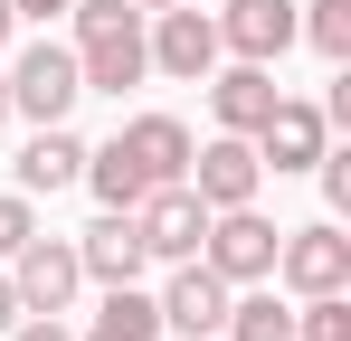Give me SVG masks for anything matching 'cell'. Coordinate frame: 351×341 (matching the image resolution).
<instances>
[{
	"mask_svg": "<svg viewBox=\"0 0 351 341\" xmlns=\"http://www.w3.org/2000/svg\"><path fill=\"white\" fill-rule=\"evenodd\" d=\"M199 86H209V123H219V133H256V123L276 114V95H285L276 66H247V57H219Z\"/></svg>",
	"mask_w": 351,
	"mask_h": 341,
	"instance_id": "obj_12",
	"label": "cell"
},
{
	"mask_svg": "<svg viewBox=\"0 0 351 341\" xmlns=\"http://www.w3.org/2000/svg\"><path fill=\"white\" fill-rule=\"evenodd\" d=\"M114 142L133 152V170H143L152 190H162V180H190V152H199L180 114H133V123H114Z\"/></svg>",
	"mask_w": 351,
	"mask_h": 341,
	"instance_id": "obj_14",
	"label": "cell"
},
{
	"mask_svg": "<svg viewBox=\"0 0 351 341\" xmlns=\"http://www.w3.org/2000/svg\"><path fill=\"white\" fill-rule=\"evenodd\" d=\"M247 142H256V162L276 170V180H294V170H313V162H323L332 123H323V105H313V95H276V114H266Z\"/></svg>",
	"mask_w": 351,
	"mask_h": 341,
	"instance_id": "obj_9",
	"label": "cell"
},
{
	"mask_svg": "<svg viewBox=\"0 0 351 341\" xmlns=\"http://www.w3.org/2000/svg\"><path fill=\"white\" fill-rule=\"evenodd\" d=\"M294 341H351V294H304L294 303Z\"/></svg>",
	"mask_w": 351,
	"mask_h": 341,
	"instance_id": "obj_19",
	"label": "cell"
},
{
	"mask_svg": "<svg viewBox=\"0 0 351 341\" xmlns=\"http://www.w3.org/2000/svg\"><path fill=\"white\" fill-rule=\"evenodd\" d=\"M76 266H86V284H143V237H133V209H105V218L76 237Z\"/></svg>",
	"mask_w": 351,
	"mask_h": 341,
	"instance_id": "obj_15",
	"label": "cell"
},
{
	"mask_svg": "<svg viewBox=\"0 0 351 341\" xmlns=\"http://www.w3.org/2000/svg\"><path fill=\"white\" fill-rule=\"evenodd\" d=\"M29 237H38V199H29V190H0V266H10Z\"/></svg>",
	"mask_w": 351,
	"mask_h": 341,
	"instance_id": "obj_20",
	"label": "cell"
},
{
	"mask_svg": "<svg viewBox=\"0 0 351 341\" xmlns=\"http://www.w3.org/2000/svg\"><path fill=\"white\" fill-rule=\"evenodd\" d=\"M0 123H10V66H0Z\"/></svg>",
	"mask_w": 351,
	"mask_h": 341,
	"instance_id": "obj_26",
	"label": "cell"
},
{
	"mask_svg": "<svg viewBox=\"0 0 351 341\" xmlns=\"http://www.w3.org/2000/svg\"><path fill=\"white\" fill-rule=\"evenodd\" d=\"M313 180H323V218H351V152H342V142H323Z\"/></svg>",
	"mask_w": 351,
	"mask_h": 341,
	"instance_id": "obj_21",
	"label": "cell"
},
{
	"mask_svg": "<svg viewBox=\"0 0 351 341\" xmlns=\"http://www.w3.org/2000/svg\"><path fill=\"white\" fill-rule=\"evenodd\" d=\"M228 294L237 284L209 266V256H180L171 275H162V332H180V341H219V323H228Z\"/></svg>",
	"mask_w": 351,
	"mask_h": 341,
	"instance_id": "obj_7",
	"label": "cell"
},
{
	"mask_svg": "<svg viewBox=\"0 0 351 341\" xmlns=\"http://www.w3.org/2000/svg\"><path fill=\"white\" fill-rule=\"evenodd\" d=\"M133 237H143V256H152V266H180V256H199V237H209V209H199V190H190V180H162V190H143V199H133Z\"/></svg>",
	"mask_w": 351,
	"mask_h": 341,
	"instance_id": "obj_5",
	"label": "cell"
},
{
	"mask_svg": "<svg viewBox=\"0 0 351 341\" xmlns=\"http://www.w3.org/2000/svg\"><path fill=\"white\" fill-rule=\"evenodd\" d=\"M190 190H199V209H247V199L266 190L256 142H247V133H209V142L190 152Z\"/></svg>",
	"mask_w": 351,
	"mask_h": 341,
	"instance_id": "obj_10",
	"label": "cell"
},
{
	"mask_svg": "<svg viewBox=\"0 0 351 341\" xmlns=\"http://www.w3.org/2000/svg\"><path fill=\"white\" fill-rule=\"evenodd\" d=\"M76 170H86V133H66V123H38V133L19 142V162H10V190H29V199H58V190H76Z\"/></svg>",
	"mask_w": 351,
	"mask_h": 341,
	"instance_id": "obj_13",
	"label": "cell"
},
{
	"mask_svg": "<svg viewBox=\"0 0 351 341\" xmlns=\"http://www.w3.org/2000/svg\"><path fill=\"white\" fill-rule=\"evenodd\" d=\"M19 323V294H10V266H0V332Z\"/></svg>",
	"mask_w": 351,
	"mask_h": 341,
	"instance_id": "obj_24",
	"label": "cell"
},
{
	"mask_svg": "<svg viewBox=\"0 0 351 341\" xmlns=\"http://www.w3.org/2000/svg\"><path fill=\"white\" fill-rule=\"evenodd\" d=\"M266 284H285L294 303H304V294H351V237H342V218L285 227V237H276V275H266Z\"/></svg>",
	"mask_w": 351,
	"mask_h": 341,
	"instance_id": "obj_2",
	"label": "cell"
},
{
	"mask_svg": "<svg viewBox=\"0 0 351 341\" xmlns=\"http://www.w3.org/2000/svg\"><path fill=\"white\" fill-rule=\"evenodd\" d=\"M66 29H76L66 48H76L86 95H123V86L152 76V57H143V10H133V0H76Z\"/></svg>",
	"mask_w": 351,
	"mask_h": 341,
	"instance_id": "obj_1",
	"label": "cell"
},
{
	"mask_svg": "<svg viewBox=\"0 0 351 341\" xmlns=\"http://www.w3.org/2000/svg\"><path fill=\"white\" fill-rule=\"evenodd\" d=\"M0 341H76V332H66V313H19Z\"/></svg>",
	"mask_w": 351,
	"mask_h": 341,
	"instance_id": "obj_22",
	"label": "cell"
},
{
	"mask_svg": "<svg viewBox=\"0 0 351 341\" xmlns=\"http://www.w3.org/2000/svg\"><path fill=\"white\" fill-rule=\"evenodd\" d=\"M76 341H171V332H162V303H152L143 284H105V303L86 313Z\"/></svg>",
	"mask_w": 351,
	"mask_h": 341,
	"instance_id": "obj_16",
	"label": "cell"
},
{
	"mask_svg": "<svg viewBox=\"0 0 351 341\" xmlns=\"http://www.w3.org/2000/svg\"><path fill=\"white\" fill-rule=\"evenodd\" d=\"M133 10H171V0H133Z\"/></svg>",
	"mask_w": 351,
	"mask_h": 341,
	"instance_id": "obj_27",
	"label": "cell"
},
{
	"mask_svg": "<svg viewBox=\"0 0 351 341\" xmlns=\"http://www.w3.org/2000/svg\"><path fill=\"white\" fill-rule=\"evenodd\" d=\"M276 237H285V227H276L256 199H247V209H209V237H199V256H209L228 284H266V275H276Z\"/></svg>",
	"mask_w": 351,
	"mask_h": 341,
	"instance_id": "obj_6",
	"label": "cell"
},
{
	"mask_svg": "<svg viewBox=\"0 0 351 341\" xmlns=\"http://www.w3.org/2000/svg\"><path fill=\"white\" fill-rule=\"evenodd\" d=\"M86 95V76H76V48L58 38H29V48L10 57V114H29V123H66Z\"/></svg>",
	"mask_w": 351,
	"mask_h": 341,
	"instance_id": "obj_3",
	"label": "cell"
},
{
	"mask_svg": "<svg viewBox=\"0 0 351 341\" xmlns=\"http://www.w3.org/2000/svg\"><path fill=\"white\" fill-rule=\"evenodd\" d=\"M10 294H19V313H66L76 294H86V266H76V237H29L19 256H10Z\"/></svg>",
	"mask_w": 351,
	"mask_h": 341,
	"instance_id": "obj_8",
	"label": "cell"
},
{
	"mask_svg": "<svg viewBox=\"0 0 351 341\" xmlns=\"http://www.w3.org/2000/svg\"><path fill=\"white\" fill-rule=\"evenodd\" d=\"M294 38L332 66H351V0H294Z\"/></svg>",
	"mask_w": 351,
	"mask_h": 341,
	"instance_id": "obj_18",
	"label": "cell"
},
{
	"mask_svg": "<svg viewBox=\"0 0 351 341\" xmlns=\"http://www.w3.org/2000/svg\"><path fill=\"white\" fill-rule=\"evenodd\" d=\"M219 341H294V303H276L266 284H237V294H228V323H219Z\"/></svg>",
	"mask_w": 351,
	"mask_h": 341,
	"instance_id": "obj_17",
	"label": "cell"
},
{
	"mask_svg": "<svg viewBox=\"0 0 351 341\" xmlns=\"http://www.w3.org/2000/svg\"><path fill=\"white\" fill-rule=\"evenodd\" d=\"M143 57H152V76H171V86H199L209 66H219V29H209V10H143Z\"/></svg>",
	"mask_w": 351,
	"mask_h": 341,
	"instance_id": "obj_4",
	"label": "cell"
},
{
	"mask_svg": "<svg viewBox=\"0 0 351 341\" xmlns=\"http://www.w3.org/2000/svg\"><path fill=\"white\" fill-rule=\"evenodd\" d=\"M10 10H19V19H38V29H48V19H66V10H76V0H10Z\"/></svg>",
	"mask_w": 351,
	"mask_h": 341,
	"instance_id": "obj_23",
	"label": "cell"
},
{
	"mask_svg": "<svg viewBox=\"0 0 351 341\" xmlns=\"http://www.w3.org/2000/svg\"><path fill=\"white\" fill-rule=\"evenodd\" d=\"M10 29H19V10H10V0H0V48H10Z\"/></svg>",
	"mask_w": 351,
	"mask_h": 341,
	"instance_id": "obj_25",
	"label": "cell"
},
{
	"mask_svg": "<svg viewBox=\"0 0 351 341\" xmlns=\"http://www.w3.org/2000/svg\"><path fill=\"white\" fill-rule=\"evenodd\" d=\"M219 29V57H247V66H276L294 48V0H219L209 10Z\"/></svg>",
	"mask_w": 351,
	"mask_h": 341,
	"instance_id": "obj_11",
	"label": "cell"
}]
</instances>
